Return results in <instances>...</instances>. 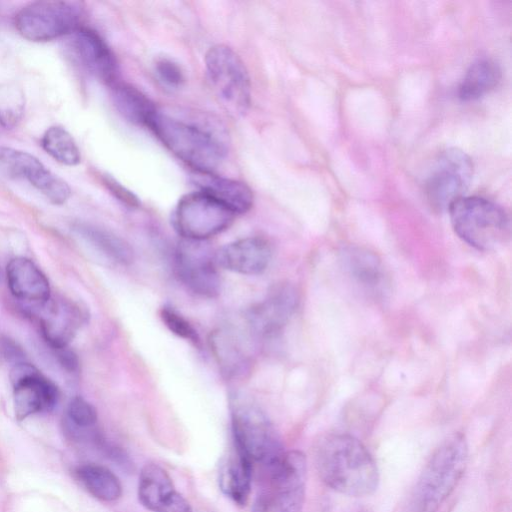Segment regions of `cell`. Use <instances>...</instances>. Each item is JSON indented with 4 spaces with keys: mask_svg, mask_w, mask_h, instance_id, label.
<instances>
[{
    "mask_svg": "<svg viewBox=\"0 0 512 512\" xmlns=\"http://www.w3.org/2000/svg\"><path fill=\"white\" fill-rule=\"evenodd\" d=\"M147 126L179 159L197 172L214 173L227 153V133L211 117H179L157 111Z\"/></svg>",
    "mask_w": 512,
    "mask_h": 512,
    "instance_id": "1",
    "label": "cell"
},
{
    "mask_svg": "<svg viewBox=\"0 0 512 512\" xmlns=\"http://www.w3.org/2000/svg\"><path fill=\"white\" fill-rule=\"evenodd\" d=\"M315 465L321 480L344 495L368 496L379 484L374 458L361 441L348 434L324 436L315 449Z\"/></svg>",
    "mask_w": 512,
    "mask_h": 512,
    "instance_id": "2",
    "label": "cell"
},
{
    "mask_svg": "<svg viewBox=\"0 0 512 512\" xmlns=\"http://www.w3.org/2000/svg\"><path fill=\"white\" fill-rule=\"evenodd\" d=\"M468 460V445L462 434L446 438L435 450L416 484L413 512H436L461 479Z\"/></svg>",
    "mask_w": 512,
    "mask_h": 512,
    "instance_id": "3",
    "label": "cell"
},
{
    "mask_svg": "<svg viewBox=\"0 0 512 512\" xmlns=\"http://www.w3.org/2000/svg\"><path fill=\"white\" fill-rule=\"evenodd\" d=\"M234 447L265 468L276 465L285 454L279 436L262 409L249 398H230Z\"/></svg>",
    "mask_w": 512,
    "mask_h": 512,
    "instance_id": "4",
    "label": "cell"
},
{
    "mask_svg": "<svg viewBox=\"0 0 512 512\" xmlns=\"http://www.w3.org/2000/svg\"><path fill=\"white\" fill-rule=\"evenodd\" d=\"M455 233L471 247L488 251L510 236V219L496 203L479 196H463L449 208Z\"/></svg>",
    "mask_w": 512,
    "mask_h": 512,
    "instance_id": "5",
    "label": "cell"
},
{
    "mask_svg": "<svg viewBox=\"0 0 512 512\" xmlns=\"http://www.w3.org/2000/svg\"><path fill=\"white\" fill-rule=\"evenodd\" d=\"M209 82L222 106L232 115H243L249 108L251 84L248 71L226 45H215L205 55Z\"/></svg>",
    "mask_w": 512,
    "mask_h": 512,
    "instance_id": "6",
    "label": "cell"
},
{
    "mask_svg": "<svg viewBox=\"0 0 512 512\" xmlns=\"http://www.w3.org/2000/svg\"><path fill=\"white\" fill-rule=\"evenodd\" d=\"M81 4L68 0H41L22 7L15 15V27L26 39L46 42L70 35L81 25Z\"/></svg>",
    "mask_w": 512,
    "mask_h": 512,
    "instance_id": "7",
    "label": "cell"
},
{
    "mask_svg": "<svg viewBox=\"0 0 512 512\" xmlns=\"http://www.w3.org/2000/svg\"><path fill=\"white\" fill-rule=\"evenodd\" d=\"M235 215L216 200L197 191L179 200L173 223L184 239L205 241L227 229Z\"/></svg>",
    "mask_w": 512,
    "mask_h": 512,
    "instance_id": "8",
    "label": "cell"
},
{
    "mask_svg": "<svg viewBox=\"0 0 512 512\" xmlns=\"http://www.w3.org/2000/svg\"><path fill=\"white\" fill-rule=\"evenodd\" d=\"M472 175L473 164L465 152L457 148L442 151L424 185L430 206L438 211L448 210L463 197Z\"/></svg>",
    "mask_w": 512,
    "mask_h": 512,
    "instance_id": "9",
    "label": "cell"
},
{
    "mask_svg": "<svg viewBox=\"0 0 512 512\" xmlns=\"http://www.w3.org/2000/svg\"><path fill=\"white\" fill-rule=\"evenodd\" d=\"M0 177L26 179L53 204H63L70 197L66 181L51 172L34 155L7 146H0Z\"/></svg>",
    "mask_w": 512,
    "mask_h": 512,
    "instance_id": "10",
    "label": "cell"
},
{
    "mask_svg": "<svg viewBox=\"0 0 512 512\" xmlns=\"http://www.w3.org/2000/svg\"><path fill=\"white\" fill-rule=\"evenodd\" d=\"M267 476L270 502L266 512H301L307 476L305 455L297 450L285 452Z\"/></svg>",
    "mask_w": 512,
    "mask_h": 512,
    "instance_id": "11",
    "label": "cell"
},
{
    "mask_svg": "<svg viewBox=\"0 0 512 512\" xmlns=\"http://www.w3.org/2000/svg\"><path fill=\"white\" fill-rule=\"evenodd\" d=\"M175 267L180 280L194 293L205 297L219 293L215 253L205 241L183 239L176 248Z\"/></svg>",
    "mask_w": 512,
    "mask_h": 512,
    "instance_id": "12",
    "label": "cell"
},
{
    "mask_svg": "<svg viewBox=\"0 0 512 512\" xmlns=\"http://www.w3.org/2000/svg\"><path fill=\"white\" fill-rule=\"evenodd\" d=\"M10 379L17 419L23 420L33 414L49 411L56 405L59 396L56 385L33 365L16 363Z\"/></svg>",
    "mask_w": 512,
    "mask_h": 512,
    "instance_id": "13",
    "label": "cell"
},
{
    "mask_svg": "<svg viewBox=\"0 0 512 512\" xmlns=\"http://www.w3.org/2000/svg\"><path fill=\"white\" fill-rule=\"evenodd\" d=\"M34 309L42 335L54 349L67 347L87 317L78 303L63 297L51 296Z\"/></svg>",
    "mask_w": 512,
    "mask_h": 512,
    "instance_id": "14",
    "label": "cell"
},
{
    "mask_svg": "<svg viewBox=\"0 0 512 512\" xmlns=\"http://www.w3.org/2000/svg\"><path fill=\"white\" fill-rule=\"evenodd\" d=\"M70 36V48L82 67L110 86L118 82L117 59L97 31L80 26Z\"/></svg>",
    "mask_w": 512,
    "mask_h": 512,
    "instance_id": "15",
    "label": "cell"
},
{
    "mask_svg": "<svg viewBox=\"0 0 512 512\" xmlns=\"http://www.w3.org/2000/svg\"><path fill=\"white\" fill-rule=\"evenodd\" d=\"M298 304L296 290L288 284L272 288L262 302L251 308L248 320L253 331L263 337L279 333Z\"/></svg>",
    "mask_w": 512,
    "mask_h": 512,
    "instance_id": "16",
    "label": "cell"
},
{
    "mask_svg": "<svg viewBox=\"0 0 512 512\" xmlns=\"http://www.w3.org/2000/svg\"><path fill=\"white\" fill-rule=\"evenodd\" d=\"M139 502L152 512H193L179 494L169 474L157 464H146L139 475Z\"/></svg>",
    "mask_w": 512,
    "mask_h": 512,
    "instance_id": "17",
    "label": "cell"
},
{
    "mask_svg": "<svg viewBox=\"0 0 512 512\" xmlns=\"http://www.w3.org/2000/svg\"><path fill=\"white\" fill-rule=\"evenodd\" d=\"M271 247L261 237H247L226 244L215 252L216 265L226 270L256 275L262 273L271 259Z\"/></svg>",
    "mask_w": 512,
    "mask_h": 512,
    "instance_id": "18",
    "label": "cell"
},
{
    "mask_svg": "<svg viewBox=\"0 0 512 512\" xmlns=\"http://www.w3.org/2000/svg\"><path fill=\"white\" fill-rule=\"evenodd\" d=\"M6 276L11 293L30 308L43 305L51 297L46 276L27 258H13L7 265Z\"/></svg>",
    "mask_w": 512,
    "mask_h": 512,
    "instance_id": "19",
    "label": "cell"
},
{
    "mask_svg": "<svg viewBox=\"0 0 512 512\" xmlns=\"http://www.w3.org/2000/svg\"><path fill=\"white\" fill-rule=\"evenodd\" d=\"M199 191L216 200L234 214L247 212L253 205L252 190L243 182L215 175L197 172L192 175Z\"/></svg>",
    "mask_w": 512,
    "mask_h": 512,
    "instance_id": "20",
    "label": "cell"
},
{
    "mask_svg": "<svg viewBox=\"0 0 512 512\" xmlns=\"http://www.w3.org/2000/svg\"><path fill=\"white\" fill-rule=\"evenodd\" d=\"M234 449V453L222 465L219 486L225 495L238 505L244 506L251 492L254 463L244 453L235 447Z\"/></svg>",
    "mask_w": 512,
    "mask_h": 512,
    "instance_id": "21",
    "label": "cell"
},
{
    "mask_svg": "<svg viewBox=\"0 0 512 512\" xmlns=\"http://www.w3.org/2000/svg\"><path fill=\"white\" fill-rule=\"evenodd\" d=\"M344 264L349 274L365 289L380 292L385 276L377 256L367 249L352 247L344 252Z\"/></svg>",
    "mask_w": 512,
    "mask_h": 512,
    "instance_id": "22",
    "label": "cell"
},
{
    "mask_svg": "<svg viewBox=\"0 0 512 512\" xmlns=\"http://www.w3.org/2000/svg\"><path fill=\"white\" fill-rule=\"evenodd\" d=\"M112 87V100L118 112L129 122L147 126L157 111L151 99L138 88L117 82Z\"/></svg>",
    "mask_w": 512,
    "mask_h": 512,
    "instance_id": "23",
    "label": "cell"
},
{
    "mask_svg": "<svg viewBox=\"0 0 512 512\" xmlns=\"http://www.w3.org/2000/svg\"><path fill=\"white\" fill-rule=\"evenodd\" d=\"M500 79L499 66L491 59L481 58L467 69L458 87L463 101L476 100L491 91Z\"/></svg>",
    "mask_w": 512,
    "mask_h": 512,
    "instance_id": "24",
    "label": "cell"
},
{
    "mask_svg": "<svg viewBox=\"0 0 512 512\" xmlns=\"http://www.w3.org/2000/svg\"><path fill=\"white\" fill-rule=\"evenodd\" d=\"M76 478L82 486L95 498L112 502L122 495V485L118 477L108 468L87 463L75 470Z\"/></svg>",
    "mask_w": 512,
    "mask_h": 512,
    "instance_id": "25",
    "label": "cell"
},
{
    "mask_svg": "<svg viewBox=\"0 0 512 512\" xmlns=\"http://www.w3.org/2000/svg\"><path fill=\"white\" fill-rule=\"evenodd\" d=\"M43 149L57 162L75 166L81 161L80 150L71 134L61 126L49 127L42 136Z\"/></svg>",
    "mask_w": 512,
    "mask_h": 512,
    "instance_id": "26",
    "label": "cell"
},
{
    "mask_svg": "<svg viewBox=\"0 0 512 512\" xmlns=\"http://www.w3.org/2000/svg\"><path fill=\"white\" fill-rule=\"evenodd\" d=\"M81 233L112 260L127 265L134 259L132 247L122 238L93 226H81Z\"/></svg>",
    "mask_w": 512,
    "mask_h": 512,
    "instance_id": "27",
    "label": "cell"
},
{
    "mask_svg": "<svg viewBox=\"0 0 512 512\" xmlns=\"http://www.w3.org/2000/svg\"><path fill=\"white\" fill-rule=\"evenodd\" d=\"M210 342L215 357L226 374L233 375L245 369L246 355L231 335L224 331L215 332Z\"/></svg>",
    "mask_w": 512,
    "mask_h": 512,
    "instance_id": "28",
    "label": "cell"
},
{
    "mask_svg": "<svg viewBox=\"0 0 512 512\" xmlns=\"http://www.w3.org/2000/svg\"><path fill=\"white\" fill-rule=\"evenodd\" d=\"M67 418L71 433L78 437L90 436L96 441L98 436L93 432L97 422L95 407L80 396L74 397L67 408Z\"/></svg>",
    "mask_w": 512,
    "mask_h": 512,
    "instance_id": "29",
    "label": "cell"
},
{
    "mask_svg": "<svg viewBox=\"0 0 512 512\" xmlns=\"http://www.w3.org/2000/svg\"><path fill=\"white\" fill-rule=\"evenodd\" d=\"M25 109L23 90L13 83H0V124L14 127L22 118Z\"/></svg>",
    "mask_w": 512,
    "mask_h": 512,
    "instance_id": "30",
    "label": "cell"
},
{
    "mask_svg": "<svg viewBox=\"0 0 512 512\" xmlns=\"http://www.w3.org/2000/svg\"><path fill=\"white\" fill-rule=\"evenodd\" d=\"M160 316L171 332L196 345L199 343V337L196 330L175 309L170 306H163L160 311Z\"/></svg>",
    "mask_w": 512,
    "mask_h": 512,
    "instance_id": "31",
    "label": "cell"
},
{
    "mask_svg": "<svg viewBox=\"0 0 512 512\" xmlns=\"http://www.w3.org/2000/svg\"><path fill=\"white\" fill-rule=\"evenodd\" d=\"M155 71L158 78L167 86L180 87L185 80L181 67L171 59L161 58L156 61Z\"/></svg>",
    "mask_w": 512,
    "mask_h": 512,
    "instance_id": "32",
    "label": "cell"
},
{
    "mask_svg": "<svg viewBox=\"0 0 512 512\" xmlns=\"http://www.w3.org/2000/svg\"><path fill=\"white\" fill-rule=\"evenodd\" d=\"M103 182L107 189H109V191L122 203L130 207H138L140 205V201L137 196L117 182L114 178L106 175L103 177Z\"/></svg>",
    "mask_w": 512,
    "mask_h": 512,
    "instance_id": "33",
    "label": "cell"
},
{
    "mask_svg": "<svg viewBox=\"0 0 512 512\" xmlns=\"http://www.w3.org/2000/svg\"><path fill=\"white\" fill-rule=\"evenodd\" d=\"M0 351L8 360H14L16 363L22 362L23 352L11 339H0Z\"/></svg>",
    "mask_w": 512,
    "mask_h": 512,
    "instance_id": "34",
    "label": "cell"
},
{
    "mask_svg": "<svg viewBox=\"0 0 512 512\" xmlns=\"http://www.w3.org/2000/svg\"><path fill=\"white\" fill-rule=\"evenodd\" d=\"M60 363L69 371H75L78 367V359L68 347L55 349Z\"/></svg>",
    "mask_w": 512,
    "mask_h": 512,
    "instance_id": "35",
    "label": "cell"
}]
</instances>
